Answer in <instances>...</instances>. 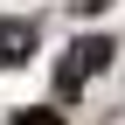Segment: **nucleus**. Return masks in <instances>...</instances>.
<instances>
[{
	"label": "nucleus",
	"instance_id": "f257e3e1",
	"mask_svg": "<svg viewBox=\"0 0 125 125\" xmlns=\"http://www.w3.org/2000/svg\"><path fill=\"white\" fill-rule=\"evenodd\" d=\"M111 56H118V42H111V35H83V42H70V49H62V62H56V97L70 104L76 90H83L90 76L111 62Z\"/></svg>",
	"mask_w": 125,
	"mask_h": 125
},
{
	"label": "nucleus",
	"instance_id": "f03ea898",
	"mask_svg": "<svg viewBox=\"0 0 125 125\" xmlns=\"http://www.w3.org/2000/svg\"><path fill=\"white\" fill-rule=\"evenodd\" d=\"M35 56V21H0V70H21Z\"/></svg>",
	"mask_w": 125,
	"mask_h": 125
},
{
	"label": "nucleus",
	"instance_id": "7ed1b4c3",
	"mask_svg": "<svg viewBox=\"0 0 125 125\" xmlns=\"http://www.w3.org/2000/svg\"><path fill=\"white\" fill-rule=\"evenodd\" d=\"M14 125H62V111H42V104H28V111H14Z\"/></svg>",
	"mask_w": 125,
	"mask_h": 125
},
{
	"label": "nucleus",
	"instance_id": "20e7f679",
	"mask_svg": "<svg viewBox=\"0 0 125 125\" xmlns=\"http://www.w3.org/2000/svg\"><path fill=\"white\" fill-rule=\"evenodd\" d=\"M70 7H76V14H104L111 0H70Z\"/></svg>",
	"mask_w": 125,
	"mask_h": 125
}]
</instances>
